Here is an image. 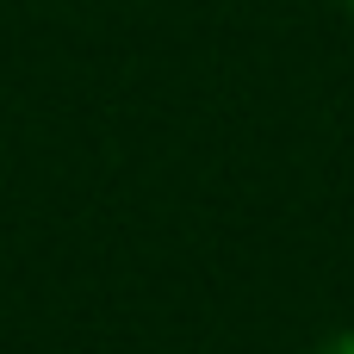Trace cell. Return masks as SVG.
I'll use <instances>...</instances> for the list:
<instances>
[{
	"label": "cell",
	"mask_w": 354,
	"mask_h": 354,
	"mask_svg": "<svg viewBox=\"0 0 354 354\" xmlns=\"http://www.w3.org/2000/svg\"><path fill=\"white\" fill-rule=\"evenodd\" d=\"M342 6H348V12H354V0H342Z\"/></svg>",
	"instance_id": "cell-2"
},
{
	"label": "cell",
	"mask_w": 354,
	"mask_h": 354,
	"mask_svg": "<svg viewBox=\"0 0 354 354\" xmlns=\"http://www.w3.org/2000/svg\"><path fill=\"white\" fill-rule=\"evenodd\" d=\"M311 354H354V330H336L330 342H317Z\"/></svg>",
	"instance_id": "cell-1"
}]
</instances>
